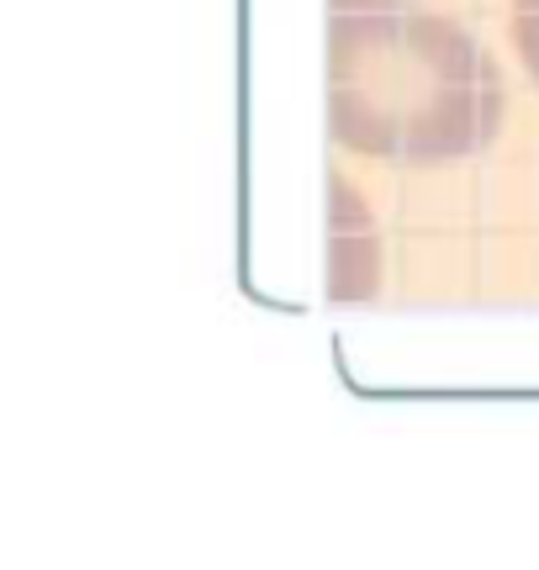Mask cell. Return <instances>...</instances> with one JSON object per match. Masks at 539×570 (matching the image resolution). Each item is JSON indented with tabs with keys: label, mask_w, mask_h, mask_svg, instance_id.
<instances>
[{
	"label": "cell",
	"mask_w": 539,
	"mask_h": 570,
	"mask_svg": "<svg viewBox=\"0 0 539 570\" xmlns=\"http://www.w3.org/2000/svg\"><path fill=\"white\" fill-rule=\"evenodd\" d=\"M333 122L365 154H465L498 122V75L413 0H333Z\"/></svg>",
	"instance_id": "6da1fadb"
},
{
	"label": "cell",
	"mask_w": 539,
	"mask_h": 570,
	"mask_svg": "<svg viewBox=\"0 0 539 570\" xmlns=\"http://www.w3.org/2000/svg\"><path fill=\"white\" fill-rule=\"evenodd\" d=\"M513 38H519L529 69L539 75V0H513Z\"/></svg>",
	"instance_id": "7a4b0ae2"
}]
</instances>
